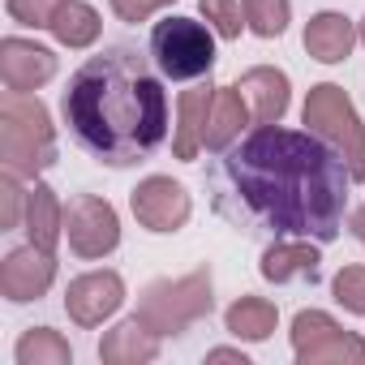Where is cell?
I'll return each mask as SVG.
<instances>
[{
	"mask_svg": "<svg viewBox=\"0 0 365 365\" xmlns=\"http://www.w3.org/2000/svg\"><path fill=\"white\" fill-rule=\"evenodd\" d=\"M224 180L237 220L258 224L275 237L335 241L348 215V163L318 138L284 125H258L232 142Z\"/></svg>",
	"mask_w": 365,
	"mask_h": 365,
	"instance_id": "obj_1",
	"label": "cell"
},
{
	"mask_svg": "<svg viewBox=\"0 0 365 365\" xmlns=\"http://www.w3.org/2000/svg\"><path fill=\"white\" fill-rule=\"evenodd\" d=\"M65 125L108 168L150 159L168 138V91L138 48H103L65 86Z\"/></svg>",
	"mask_w": 365,
	"mask_h": 365,
	"instance_id": "obj_2",
	"label": "cell"
},
{
	"mask_svg": "<svg viewBox=\"0 0 365 365\" xmlns=\"http://www.w3.org/2000/svg\"><path fill=\"white\" fill-rule=\"evenodd\" d=\"M0 163L22 180H35L56 163V129L39 95L5 91L0 99Z\"/></svg>",
	"mask_w": 365,
	"mask_h": 365,
	"instance_id": "obj_3",
	"label": "cell"
},
{
	"mask_svg": "<svg viewBox=\"0 0 365 365\" xmlns=\"http://www.w3.org/2000/svg\"><path fill=\"white\" fill-rule=\"evenodd\" d=\"M215 309V284H211V271L198 267L190 275H176V279H155L142 297H138V318L159 335H180L190 331L194 322H202L207 314Z\"/></svg>",
	"mask_w": 365,
	"mask_h": 365,
	"instance_id": "obj_4",
	"label": "cell"
},
{
	"mask_svg": "<svg viewBox=\"0 0 365 365\" xmlns=\"http://www.w3.org/2000/svg\"><path fill=\"white\" fill-rule=\"evenodd\" d=\"M301 120L309 125V133H318L348 163L352 180H365V125H361V116H356V108H352L344 86H335V82L309 86Z\"/></svg>",
	"mask_w": 365,
	"mask_h": 365,
	"instance_id": "obj_5",
	"label": "cell"
},
{
	"mask_svg": "<svg viewBox=\"0 0 365 365\" xmlns=\"http://www.w3.org/2000/svg\"><path fill=\"white\" fill-rule=\"evenodd\" d=\"M150 61L172 82H198L211 78L215 65V31L198 18H163L150 31Z\"/></svg>",
	"mask_w": 365,
	"mask_h": 365,
	"instance_id": "obj_6",
	"label": "cell"
},
{
	"mask_svg": "<svg viewBox=\"0 0 365 365\" xmlns=\"http://www.w3.org/2000/svg\"><path fill=\"white\" fill-rule=\"evenodd\" d=\"M292 356L301 365H361L365 361V335L344 331L322 309H301L292 318Z\"/></svg>",
	"mask_w": 365,
	"mask_h": 365,
	"instance_id": "obj_7",
	"label": "cell"
},
{
	"mask_svg": "<svg viewBox=\"0 0 365 365\" xmlns=\"http://www.w3.org/2000/svg\"><path fill=\"white\" fill-rule=\"evenodd\" d=\"M65 241L78 258L99 262L108 254H116L120 245V215L108 198L99 194H78L65 207Z\"/></svg>",
	"mask_w": 365,
	"mask_h": 365,
	"instance_id": "obj_8",
	"label": "cell"
},
{
	"mask_svg": "<svg viewBox=\"0 0 365 365\" xmlns=\"http://www.w3.org/2000/svg\"><path fill=\"white\" fill-rule=\"evenodd\" d=\"M129 207H133V220L146 228V232H180L194 215V202H190V190L172 176H146L138 180V190L129 194Z\"/></svg>",
	"mask_w": 365,
	"mask_h": 365,
	"instance_id": "obj_9",
	"label": "cell"
},
{
	"mask_svg": "<svg viewBox=\"0 0 365 365\" xmlns=\"http://www.w3.org/2000/svg\"><path fill=\"white\" fill-rule=\"evenodd\" d=\"M52 284H56V254L52 250H39L26 241V245L9 250L5 262H0V297L14 305L48 297Z\"/></svg>",
	"mask_w": 365,
	"mask_h": 365,
	"instance_id": "obj_10",
	"label": "cell"
},
{
	"mask_svg": "<svg viewBox=\"0 0 365 365\" xmlns=\"http://www.w3.org/2000/svg\"><path fill=\"white\" fill-rule=\"evenodd\" d=\"M125 305V279L116 271H86L65 288V314L78 327H103Z\"/></svg>",
	"mask_w": 365,
	"mask_h": 365,
	"instance_id": "obj_11",
	"label": "cell"
},
{
	"mask_svg": "<svg viewBox=\"0 0 365 365\" xmlns=\"http://www.w3.org/2000/svg\"><path fill=\"white\" fill-rule=\"evenodd\" d=\"M56 78V52L35 43V39H0V82L5 91H18V95H35L39 86H48Z\"/></svg>",
	"mask_w": 365,
	"mask_h": 365,
	"instance_id": "obj_12",
	"label": "cell"
},
{
	"mask_svg": "<svg viewBox=\"0 0 365 365\" xmlns=\"http://www.w3.org/2000/svg\"><path fill=\"white\" fill-rule=\"evenodd\" d=\"M215 82H198L190 91H180L176 99V133H172V155L194 163L198 150H207V120H211V103H215Z\"/></svg>",
	"mask_w": 365,
	"mask_h": 365,
	"instance_id": "obj_13",
	"label": "cell"
},
{
	"mask_svg": "<svg viewBox=\"0 0 365 365\" xmlns=\"http://www.w3.org/2000/svg\"><path fill=\"white\" fill-rule=\"evenodd\" d=\"M237 86H241V95H245V103H250L254 125H279V120H284V112H288V103H292V82H288L284 69H275V65H254V69H245V73L237 78Z\"/></svg>",
	"mask_w": 365,
	"mask_h": 365,
	"instance_id": "obj_14",
	"label": "cell"
},
{
	"mask_svg": "<svg viewBox=\"0 0 365 365\" xmlns=\"http://www.w3.org/2000/svg\"><path fill=\"white\" fill-rule=\"evenodd\" d=\"M361 31L352 26V18L335 14V9H322L305 22V52L318 61V65H344L356 48Z\"/></svg>",
	"mask_w": 365,
	"mask_h": 365,
	"instance_id": "obj_15",
	"label": "cell"
},
{
	"mask_svg": "<svg viewBox=\"0 0 365 365\" xmlns=\"http://www.w3.org/2000/svg\"><path fill=\"white\" fill-rule=\"evenodd\" d=\"M22 228H26V241H31V245L56 254V245H61V237H65V207H61L56 190L43 185V180H35V185L26 190V215H22Z\"/></svg>",
	"mask_w": 365,
	"mask_h": 365,
	"instance_id": "obj_16",
	"label": "cell"
},
{
	"mask_svg": "<svg viewBox=\"0 0 365 365\" xmlns=\"http://www.w3.org/2000/svg\"><path fill=\"white\" fill-rule=\"evenodd\" d=\"M159 356V335L133 314L125 322H116L103 339H99V361L108 365H146Z\"/></svg>",
	"mask_w": 365,
	"mask_h": 365,
	"instance_id": "obj_17",
	"label": "cell"
},
{
	"mask_svg": "<svg viewBox=\"0 0 365 365\" xmlns=\"http://www.w3.org/2000/svg\"><path fill=\"white\" fill-rule=\"evenodd\" d=\"M318 241H305V237H292V241H275L267 254H262V279L271 284H292V279H314L318 275Z\"/></svg>",
	"mask_w": 365,
	"mask_h": 365,
	"instance_id": "obj_18",
	"label": "cell"
},
{
	"mask_svg": "<svg viewBox=\"0 0 365 365\" xmlns=\"http://www.w3.org/2000/svg\"><path fill=\"white\" fill-rule=\"evenodd\" d=\"M250 120H254V116H250V103H245L241 86H237V82H232V86H220V91H215V103H211V120H207V150H211V155L228 150V146L245 133Z\"/></svg>",
	"mask_w": 365,
	"mask_h": 365,
	"instance_id": "obj_19",
	"label": "cell"
},
{
	"mask_svg": "<svg viewBox=\"0 0 365 365\" xmlns=\"http://www.w3.org/2000/svg\"><path fill=\"white\" fill-rule=\"evenodd\" d=\"M224 327H228V335H237V339L262 344V339H271V331L279 327V309H275L267 297H237V301L224 309Z\"/></svg>",
	"mask_w": 365,
	"mask_h": 365,
	"instance_id": "obj_20",
	"label": "cell"
},
{
	"mask_svg": "<svg viewBox=\"0 0 365 365\" xmlns=\"http://www.w3.org/2000/svg\"><path fill=\"white\" fill-rule=\"evenodd\" d=\"M99 31H103V18L95 14V5H86V0H65L61 14H56V22H52L56 43L61 48H73V52L91 48L99 39Z\"/></svg>",
	"mask_w": 365,
	"mask_h": 365,
	"instance_id": "obj_21",
	"label": "cell"
},
{
	"mask_svg": "<svg viewBox=\"0 0 365 365\" xmlns=\"http://www.w3.org/2000/svg\"><path fill=\"white\" fill-rule=\"evenodd\" d=\"M14 356H18V365H69V361H73V348H69V339H65L61 331H52V327H31V331L18 339Z\"/></svg>",
	"mask_w": 365,
	"mask_h": 365,
	"instance_id": "obj_22",
	"label": "cell"
},
{
	"mask_svg": "<svg viewBox=\"0 0 365 365\" xmlns=\"http://www.w3.org/2000/svg\"><path fill=\"white\" fill-rule=\"evenodd\" d=\"M245 9V26L258 35V39H279L292 22V5L288 0H241Z\"/></svg>",
	"mask_w": 365,
	"mask_h": 365,
	"instance_id": "obj_23",
	"label": "cell"
},
{
	"mask_svg": "<svg viewBox=\"0 0 365 365\" xmlns=\"http://www.w3.org/2000/svg\"><path fill=\"white\" fill-rule=\"evenodd\" d=\"M198 14L211 22V31L220 39H241V31H245L241 0H198Z\"/></svg>",
	"mask_w": 365,
	"mask_h": 365,
	"instance_id": "obj_24",
	"label": "cell"
},
{
	"mask_svg": "<svg viewBox=\"0 0 365 365\" xmlns=\"http://www.w3.org/2000/svg\"><path fill=\"white\" fill-rule=\"evenodd\" d=\"M331 292H335V301H339L348 314L365 318V262L339 267V271H335V279H331Z\"/></svg>",
	"mask_w": 365,
	"mask_h": 365,
	"instance_id": "obj_25",
	"label": "cell"
},
{
	"mask_svg": "<svg viewBox=\"0 0 365 365\" xmlns=\"http://www.w3.org/2000/svg\"><path fill=\"white\" fill-rule=\"evenodd\" d=\"M65 0H5V14L18 22V26H31V31H52L56 14H61Z\"/></svg>",
	"mask_w": 365,
	"mask_h": 365,
	"instance_id": "obj_26",
	"label": "cell"
},
{
	"mask_svg": "<svg viewBox=\"0 0 365 365\" xmlns=\"http://www.w3.org/2000/svg\"><path fill=\"white\" fill-rule=\"evenodd\" d=\"M0 202H5V211H0V232L22 228V215H26V190H22V176H14V172L0 176Z\"/></svg>",
	"mask_w": 365,
	"mask_h": 365,
	"instance_id": "obj_27",
	"label": "cell"
},
{
	"mask_svg": "<svg viewBox=\"0 0 365 365\" xmlns=\"http://www.w3.org/2000/svg\"><path fill=\"white\" fill-rule=\"evenodd\" d=\"M108 5H112V14H116L120 22H146L150 14L168 9L172 0H108Z\"/></svg>",
	"mask_w": 365,
	"mask_h": 365,
	"instance_id": "obj_28",
	"label": "cell"
},
{
	"mask_svg": "<svg viewBox=\"0 0 365 365\" xmlns=\"http://www.w3.org/2000/svg\"><path fill=\"white\" fill-rule=\"evenodd\" d=\"M207 361H237V365H250V356H245L241 348H211Z\"/></svg>",
	"mask_w": 365,
	"mask_h": 365,
	"instance_id": "obj_29",
	"label": "cell"
},
{
	"mask_svg": "<svg viewBox=\"0 0 365 365\" xmlns=\"http://www.w3.org/2000/svg\"><path fill=\"white\" fill-rule=\"evenodd\" d=\"M352 232H356V241L365 245V207H356V211H352Z\"/></svg>",
	"mask_w": 365,
	"mask_h": 365,
	"instance_id": "obj_30",
	"label": "cell"
},
{
	"mask_svg": "<svg viewBox=\"0 0 365 365\" xmlns=\"http://www.w3.org/2000/svg\"><path fill=\"white\" fill-rule=\"evenodd\" d=\"M356 31H361V43H365V18H361V26H356Z\"/></svg>",
	"mask_w": 365,
	"mask_h": 365,
	"instance_id": "obj_31",
	"label": "cell"
}]
</instances>
